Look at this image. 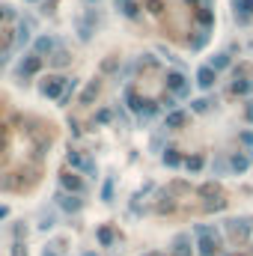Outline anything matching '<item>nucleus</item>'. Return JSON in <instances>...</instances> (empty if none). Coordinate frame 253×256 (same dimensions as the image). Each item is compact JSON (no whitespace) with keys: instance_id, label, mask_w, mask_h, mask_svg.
<instances>
[{"instance_id":"nucleus-45","label":"nucleus","mask_w":253,"mask_h":256,"mask_svg":"<svg viewBox=\"0 0 253 256\" xmlns=\"http://www.w3.org/2000/svg\"><path fill=\"white\" fill-rule=\"evenodd\" d=\"M6 214H9V208H6V206H0V218H6Z\"/></svg>"},{"instance_id":"nucleus-32","label":"nucleus","mask_w":253,"mask_h":256,"mask_svg":"<svg viewBox=\"0 0 253 256\" xmlns=\"http://www.w3.org/2000/svg\"><path fill=\"white\" fill-rule=\"evenodd\" d=\"M110 120H114V110H110V108H102V110L96 114V126H108Z\"/></svg>"},{"instance_id":"nucleus-1","label":"nucleus","mask_w":253,"mask_h":256,"mask_svg":"<svg viewBox=\"0 0 253 256\" xmlns=\"http://www.w3.org/2000/svg\"><path fill=\"white\" fill-rule=\"evenodd\" d=\"M194 236H196V254L200 256H214L218 254V230L214 226H206V224H196L194 226Z\"/></svg>"},{"instance_id":"nucleus-49","label":"nucleus","mask_w":253,"mask_h":256,"mask_svg":"<svg viewBox=\"0 0 253 256\" xmlns=\"http://www.w3.org/2000/svg\"><path fill=\"white\" fill-rule=\"evenodd\" d=\"M143 256H164V254H155V250H152V254H143Z\"/></svg>"},{"instance_id":"nucleus-47","label":"nucleus","mask_w":253,"mask_h":256,"mask_svg":"<svg viewBox=\"0 0 253 256\" xmlns=\"http://www.w3.org/2000/svg\"><path fill=\"white\" fill-rule=\"evenodd\" d=\"M6 9H9V6H0V21L6 18Z\"/></svg>"},{"instance_id":"nucleus-51","label":"nucleus","mask_w":253,"mask_h":256,"mask_svg":"<svg viewBox=\"0 0 253 256\" xmlns=\"http://www.w3.org/2000/svg\"><path fill=\"white\" fill-rule=\"evenodd\" d=\"M92 3H98V0H92Z\"/></svg>"},{"instance_id":"nucleus-50","label":"nucleus","mask_w":253,"mask_h":256,"mask_svg":"<svg viewBox=\"0 0 253 256\" xmlns=\"http://www.w3.org/2000/svg\"><path fill=\"white\" fill-rule=\"evenodd\" d=\"M0 152H3V137H0Z\"/></svg>"},{"instance_id":"nucleus-34","label":"nucleus","mask_w":253,"mask_h":256,"mask_svg":"<svg viewBox=\"0 0 253 256\" xmlns=\"http://www.w3.org/2000/svg\"><path fill=\"white\" fill-rule=\"evenodd\" d=\"M42 256H63V242H54V244H48Z\"/></svg>"},{"instance_id":"nucleus-31","label":"nucleus","mask_w":253,"mask_h":256,"mask_svg":"<svg viewBox=\"0 0 253 256\" xmlns=\"http://www.w3.org/2000/svg\"><path fill=\"white\" fill-rule=\"evenodd\" d=\"M102 202H114V179H104V185H102Z\"/></svg>"},{"instance_id":"nucleus-3","label":"nucleus","mask_w":253,"mask_h":256,"mask_svg":"<svg viewBox=\"0 0 253 256\" xmlns=\"http://www.w3.org/2000/svg\"><path fill=\"white\" fill-rule=\"evenodd\" d=\"M66 84H68V78H63V74H48V78L39 84V92H42L45 98H57V102H60Z\"/></svg>"},{"instance_id":"nucleus-24","label":"nucleus","mask_w":253,"mask_h":256,"mask_svg":"<svg viewBox=\"0 0 253 256\" xmlns=\"http://www.w3.org/2000/svg\"><path fill=\"white\" fill-rule=\"evenodd\" d=\"M158 110H161V104H158V102H146V104H143V110H140V120L146 122V120H152Z\"/></svg>"},{"instance_id":"nucleus-17","label":"nucleus","mask_w":253,"mask_h":256,"mask_svg":"<svg viewBox=\"0 0 253 256\" xmlns=\"http://www.w3.org/2000/svg\"><path fill=\"white\" fill-rule=\"evenodd\" d=\"M96 238H98L102 248H110V244L116 242V232H114V226H98V230H96Z\"/></svg>"},{"instance_id":"nucleus-13","label":"nucleus","mask_w":253,"mask_h":256,"mask_svg":"<svg viewBox=\"0 0 253 256\" xmlns=\"http://www.w3.org/2000/svg\"><path fill=\"white\" fill-rule=\"evenodd\" d=\"M182 161H185V158H182V152H179L176 146H167V149H164V155H161V164H164V167H170V170L182 167Z\"/></svg>"},{"instance_id":"nucleus-33","label":"nucleus","mask_w":253,"mask_h":256,"mask_svg":"<svg viewBox=\"0 0 253 256\" xmlns=\"http://www.w3.org/2000/svg\"><path fill=\"white\" fill-rule=\"evenodd\" d=\"M78 36H80V39H84V42H86V39H90V36H92V27H90V18H86V21H80V24H78Z\"/></svg>"},{"instance_id":"nucleus-46","label":"nucleus","mask_w":253,"mask_h":256,"mask_svg":"<svg viewBox=\"0 0 253 256\" xmlns=\"http://www.w3.org/2000/svg\"><path fill=\"white\" fill-rule=\"evenodd\" d=\"M248 120L253 122V104H248Z\"/></svg>"},{"instance_id":"nucleus-39","label":"nucleus","mask_w":253,"mask_h":256,"mask_svg":"<svg viewBox=\"0 0 253 256\" xmlns=\"http://www.w3.org/2000/svg\"><path fill=\"white\" fill-rule=\"evenodd\" d=\"M212 167H214V173H224V170L230 167V161H226V158H214V164H212Z\"/></svg>"},{"instance_id":"nucleus-28","label":"nucleus","mask_w":253,"mask_h":256,"mask_svg":"<svg viewBox=\"0 0 253 256\" xmlns=\"http://www.w3.org/2000/svg\"><path fill=\"white\" fill-rule=\"evenodd\" d=\"M200 196H220V185L218 182H206V185H200Z\"/></svg>"},{"instance_id":"nucleus-40","label":"nucleus","mask_w":253,"mask_h":256,"mask_svg":"<svg viewBox=\"0 0 253 256\" xmlns=\"http://www.w3.org/2000/svg\"><path fill=\"white\" fill-rule=\"evenodd\" d=\"M12 256H27V248H24L21 242H15V244H12Z\"/></svg>"},{"instance_id":"nucleus-10","label":"nucleus","mask_w":253,"mask_h":256,"mask_svg":"<svg viewBox=\"0 0 253 256\" xmlns=\"http://www.w3.org/2000/svg\"><path fill=\"white\" fill-rule=\"evenodd\" d=\"M194 18H196V24H200V30H212L214 27V9L206 3V6H200L196 12H194Z\"/></svg>"},{"instance_id":"nucleus-29","label":"nucleus","mask_w":253,"mask_h":256,"mask_svg":"<svg viewBox=\"0 0 253 256\" xmlns=\"http://www.w3.org/2000/svg\"><path fill=\"white\" fill-rule=\"evenodd\" d=\"M208 108H212V98H194V102H190V110H194V114H206Z\"/></svg>"},{"instance_id":"nucleus-19","label":"nucleus","mask_w":253,"mask_h":256,"mask_svg":"<svg viewBox=\"0 0 253 256\" xmlns=\"http://www.w3.org/2000/svg\"><path fill=\"white\" fill-rule=\"evenodd\" d=\"M98 90H102V84H98V80H90V84H86V90L80 92V104H90V102L98 96Z\"/></svg>"},{"instance_id":"nucleus-2","label":"nucleus","mask_w":253,"mask_h":256,"mask_svg":"<svg viewBox=\"0 0 253 256\" xmlns=\"http://www.w3.org/2000/svg\"><path fill=\"white\" fill-rule=\"evenodd\" d=\"M164 86H167V92H170L176 102H179V98H188V96H190V80L185 78V72H179V68H170V72H167Z\"/></svg>"},{"instance_id":"nucleus-38","label":"nucleus","mask_w":253,"mask_h":256,"mask_svg":"<svg viewBox=\"0 0 253 256\" xmlns=\"http://www.w3.org/2000/svg\"><path fill=\"white\" fill-rule=\"evenodd\" d=\"M80 173H86V176H96V161H92V158H86V161H84V170H80Z\"/></svg>"},{"instance_id":"nucleus-30","label":"nucleus","mask_w":253,"mask_h":256,"mask_svg":"<svg viewBox=\"0 0 253 256\" xmlns=\"http://www.w3.org/2000/svg\"><path fill=\"white\" fill-rule=\"evenodd\" d=\"M238 143L248 149V155L253 158V131H242V134H238Z\"/></svg>"},{"instance_id":"nucleus-21","label":"nucleus","mask_w":253,"mask_h":256,"mask_svg":"<svg viewBox=\"0 0 253 256\" xmlns=\"http://www.w3.org/2000/svg\"><path fill=\"white\" fill-rule=\"evenodd\" d=\"M232 92H236V96H248V92H253V80L236 78V80H232Z\"/></svg>"},{"instance_id":"nucleus-18","label":"nucleus","mask_w":253,"mask_h":256,"mask_svg":"<svg viewBox=\"0 0 253 256\" xmlns=\"http://www.w3.org/2000/svg\"><path fill=\"white\" fill-rule=\"evenodd\" d=\"M116 9H120L126 18H137V15H140V3H137V0H116Z\"/></svg>"},{"instance_id":"nucleus-25","label":"nucleus","mask_w":253,"mask_h":256,"mask_svg":"<svg viewBox=\"0 0 253 256\" xmlns=\"http://www.w3.org/2000/svg\"><path fill=\"white\" fill-rule=\"evenodd\" d=\"M66 161H68V167L78 173V170H84V161H86V158H84L80 152H68V155H66Z\"/></svg>"},{"instance_id":"nucleus-44","label":"nucleus","mask_w":253,"mask_h":256,"mask_svg":"<svg viewBox=\"0 0 253 256\" xmlns=\"http://www.w3.org/2000/svg\"><path fill=\"white\" fill-rule=\"evenodd\" d=\"M185 3H188V6H196V9H200V6H206L202 0H185Z\"/></svg>"},{"instance_id":"nucleus-37","label":"nucleus","mask_w":253,"mask_h":256,"mask_svg":"<svg viewBox=\"0 0 253 256\" xmlns=\"http://www.w3.org/2000/svg\"><path fill=\"white\" fill-rule=\"evenodd\" d=\"M39 226H42V230H51V226H54V214H51V212H42V224H39Z\"/></svg>"},{"instance_id":"nucleus-8","label":"nucleus","mask_w":253,"mask_h":256,"mask_svg":"<svg viewBox=\"0 0 253 256\" xmlns=\"http://www.w3.org/2000/svg\"><path fill=\"white\" fill-rule=\"evenodd\" d=\"M214 84H218V72L212 66H200L196 68V86L200 90H212Z\"/></svg>"},{"instance_id":"nucleus-27","label":"nucleus","mask_w":253,"mask_h":256,"mask_svg":"<svg viewBox=\"0 0 253 256\" xmlns=\"http://www.w3.org/2000/svg\"><path fill=\"white\" fill-rule=\"evenodd\" d=\"M208 66H212L214 72H224V68H230V54H214Z\"/></svg>"},{"instance_id":"nucleus-15","label":"nucleus","mask_w":253,"mask_h":256,"mask_svg":"<svg viewBox=\"0 0 253 256\" xmlns=\"http://www.w3.org/2000/svg\"><path fill=\"white\" fill-rule=\"evenodd\" d=\"M126 104H128V110L140 114V110H143V104H146V98H140V92H137L134 86H128V90H126Z\"/></svg>"},{"instance_id":"nucleus-26","label":"nucleus","mask_w":253,"mask_h":256,"mask_svg":"<svg viewBox=\"0 0 253 256\" xmlns=\"http://www.w3.org/2000/svg\"><path fill=\"white\" fill-rule=\"evenodd\" d=\"M155 212H158V214H164V212H167V214L176 212V200H173V196H161V202L155 206Z\"/></svg>"},{"instance_id":"nucleus-5","label":"nucleus","mask_w":253,"mask_h":256,"mask_svg":"<svg viewBox=\"0 0 253 256\" xmlns=\"http://www.w3.org/2000/svg\"><path fill=\"white\" fill-rule=\"evenodd\" d=\"M60 188H63V194H74V196H84V194H86L84 179H80L74 170H66L63 176H60Z\"/></svg>"},{"instance_id":"nucleus-12","label":"nucleus","mask_w":253,"mask_h":256,"mask_svg":"<svg viewBox=\"0 0 253 256\" xmlns=\"http://www.w3.org/2000/svg\"><path fill=\"white\" fill-rule=\"evenodd\" d=\"M54 51H57V39H54V36H39V39L33 42V54H39V57L54 54Z\"/></svg>"},{"instance_id":"nucleus-20","label":"nucleus","mask_w":253,"mask_h":256,"mask_svg":"<svg viewBox=\"0 0 253 256\" xmlns=\"http://www.w3.org/2000/svg\"><path fill=\"white\" fill-rule=\"evenodd\" d=\"M182 164H185V170H188V173H200V170L206 167V158H202V155H188Z\"/></svg>"},{"instance_id":"nucleus-42","label":"nucleus","mask_w":253,"mask_h":256,"mask_svg":"<svg viewBox=\"0 0 253 256\" xmlns=\"http://www.w3.org/2000/svg\"><path fill=\"white\" fill-rule=\"evenodd\" d=\"M116 66H120V60H104V63H102V68H104V72H114Z\"/></svg>"},{"instance_id":"nucleus-22","label":"nucleus","mask_w":253,"mask_h":256,"mask_svg":"<svg viewBox=\"0 0 253 256\" xmlns=\"http://www.w3.org/2000/svg\"><path fill=\"white\" fill-rule=\"evenodd\" d=\"M72 63V54L68 51H63V48H57L54 54H51V66H57V68H63V66Z\"/></svg>"},{"instance_id":"nucleus-41","label":"nucleus","mask_w":253,"mask_h":256,"mask_svg":"<svg viewBox=\"0 0 253 256\" xmlns=\"http://www.w3.org/2000/svg\"><path fill=\"white\" fill-rule=\"evenodd\" d=\"M21 236H27V226L24 224H15V242H21Z\"/></svg>"},{"instance_id":"nucleus-14","label":"nucleus","mask_w":253,"mask_h":256,"mask_svg":"<svg viewBox=\"0 0 253 256\" xmlns=\"http://www.w3.org/2000/svg\"><path fill=\"white\" fill-rule=\"evenodd\" d=\"M185 122H188V114L176 108V110H170V114H167V120H164V128H170V131H176V128H182Z\"/></svg>"},{"instance_id":"nucleus-16","label":"nucleus","mask_w":253,"mask_h":256,"mask_svg":"<svg viewBox=\"0 0 253 256\" xmlns=\"http://www.w3.org/2000/svg\"><path fill=\"white\" fill-rule=\"evenodd\" d=\"M250 167V155H244V152H236V155H230V170H236V173H244Z\"/></svg>"},{"instance_id":"nucleus-36","label":"nucleus","mask_w":253,"mask_h":256,"mask_svg":"<svg viewBox=\"0 0 253 256\" xmlns=\"http://www.w3.org/2000/svg\"><path fill=\"white\" fill-rule=\"evenodd\" d=\"M158 104H164V108H167V114H170V110H176V98H173L170 92H167V96H164V98H161Z\"/></svg>"},{"instance_id":"nucleus-4","label":"nucleus","mask_w":253,"mask_h":256,"mask_svg":"<svg viewBox=\"0 0 253 256\" xmlns=\"http://www.w3.org/2000/svg\"><path fill=\"white\" fill-rule=\"evenodd\" d=\"M224 226H226V236L232 242H244L250 236V218H230Z\"/></svg>"},{"instance_id":"nucleus-35","label":"nucleus","mask_w":253,"mask_h":256,"mask_svg":"<svg viewBox=\"0 0 253 256\" xmlns=\"http://www.w3.org/2000/svg\"><path fill=\"white\" fill-rule=\"evenodd\" d=\"M146 9H149L152 15H161V12H164V0H146Z\"/></svg>"},{"instance_id":"nucleus-43","label":"nucleus","mask_w":253,"mask_h":256,"mask_svg":"<svg viewBox=\"0 0 253 256\" xmlns=\"http://www.w3.org/2000/svg\"><path fill=\"white\" fill-rule=\"evenodd\" d=\"M173 191H190L188 182H173Z\"/></svg>"},{"instance_id":"nucleus-11","label":"nucleus","mask_w":253,"mask_h":256,"mask_svg":"<svg viewBox=\"0 0 253 256\" xmlns=\"http://www.w3.org/2000/svg\"><path fill=\"white\" fill-rule=\"evenodd\" d=\"M30 39H33V24L21 18V21H18V30H15V48L30 45Z\"/></svg>"},{"instance_id":"nucleus-48","label":"nucleus","mask_w":253,"mask_h":256,"mask_svg":"<svg viewBox=\"0 0 253 256\" xmlns=\"http://www.w3.org/2000/svg\"><path fill=\"white\" fill-rule=\"evenodd\" d=\"M84 256H98V254H96V250H86V254H84Z\"/></svg>"},{"instance_id":"nucleus-9","label":"nucleus","mask_w":253,"mask_h":256,"mask_svg":"<svg viewBox=\"0 0 253 256\" xmlns=\"http://www.w3.org/2000/svg\"><path fill=\"white\" fill-rule=\"evenodd\" d=\"M57 206L63 208L66 214H78V212L84 208V200L74 196V194H60V196H57Z\"/></svg>"},{"instance_id":"nucleus-52","label":"nucleus","mask_w":253,"mask_h":256,"mask_svg":"<svg viewBox=\"0 0 253 256\" xmlns=\"http://www.w3.org/2000/svg\"><path fill=\"white\" fill-rule=\"evenodd\" d=\"M30 3H36V0H30Z\"/></svg>"},{"instance_id":"nucleus-6","label":"nucleus","mask_w":253,"mask_h":256,"mask_svg":"<svg viewBox=\"0 0 253 256\" xmlns=\"http://www.w3.org/2000/svg\"><path fill=\"white\" fill-rule=\"evenodd\" d=\"M39 68H42V57L30 51V54H27V57L18 63V78H30V74H36Z\"/></svg>"},{"instance_id":"nucleus-7","label":"nucleus","mask_w":253,"mask_h":256,"mask_svg":"<svg viewBox=\"0 0 253 256\" xmlns=\"http://www.w3.org/2000/svg\"><path fill=\"white\" fill-rule=\"evenodd\" d=\"M170 256H194V248H190V236L188 232H179L170 244Z\"/></svg>"},{"instance_id":"nucleus-23","label":"nucleus","mask_w":253,"mask_h":256,"mask_svg":"<svg viewBox=\"0 0 253 256\" xmlns=\"http://www.w3.org/2000/svg\"><path fill=\"white\" fill-rule=\"evenodd\" d=\"M206 42H208V30H200L196 36H190V39H188L190 51H200V48H206Z\"/></svg>"}]
</instances>
